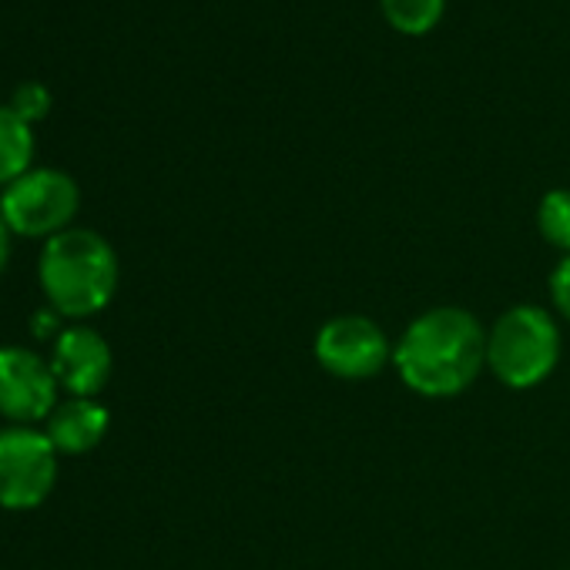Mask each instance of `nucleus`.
Here are the masks:
<instances>
[{
  "label": "nucleus",
  "mask_w": 570,
  "mask_h": 570,
  "mask_svg": "<svg viewBox=\"0 0 570 570\" xmlns=\"http://www.w3.org/2000/svg\"><path fill=\"white\" fill-rule=\"evenodd\" d=\"M108 426H111V413L98 400L68 396L48 416L45 433H48V440L55 443L58 453L85 456V453H91L108 436Z\"/></svg>",
  "instance_id": "obj_9"
},
{
  "label": "nucleus",
  "mask_w": 570,
  "mask_h": 570,
  "mask_svg": "<svg viewBox=\"0 0 570 570\" xmlns=\"http://www.w3.org/2000/svg\"><path fill=\"white\" fill-rule=\"evenodd\" d=\"M11 238H14V232L8 228L4 215H0V272H4V265L11 258Z\"/></svg>",
  "instance_id": "obj_15"
},
{
  "label": "nucleus",
  "mask_w": 570,
  "mask_h": 570,
  "mask_svg": "<svg viewBox=\"0 0 570 570\" xmlns=\"http://www.w3.org/2000/svg\"><path fill=\"white\" fill-rule=\"evenodd\" d=\"M58 450L38 426L0 430V507L35 510L58 483Z\"/></svg>",
  "instance_id": "obj_5"
},
{
  "label": "nucleus",
  "mask_w": 570,
  "mask_h": 570,
  "mask_svg": "<svg viewBox=\"0 0 570 570\" xmlns=\"http://www.w3.org/2000/svg\"><path fill=\"white\" fill-rule=\"evenodd\" d=\"M393 366L420 396H460L487 366V330L460 306H436L406 326L393 346Z\"/></svg>",
  "instance_id": "obj_1"
},
{
  "label": "nucleus",
  "mask_w": 570,
  "mask_h": 570,
  "mask_svg": "<svg viewBox=\"0 0 570 570\" xmlns=\"http://www.w3.org/2000/svg\"><path fill=\"white\" fill-rule=\"evenodd\" d=\"M31 158H35L31 121H24L11 105H0V185L8 188L24 171H31Z\"/></svg>",
  "instance_id": "obj_10"
},
{
  "label": "nucleus",
  "mask_w": 570,
  "mask_h": 570,
  "mask_svg": "<svg viewBox=\"0 0 570 570\" xmlns=\"http://www.w3.org/2000/svg\"><path fill=\"white\" fill-rule=\"evenodd\" d=\"M11 108H14L24 121H38V118H45L48 108H51V91H48L45 85H38V81H24V85H18Z\"/></svg>",
  "instance_id": "obj_13"
},
{
  "label": "nucleus",
  "mask_w": 570,
  "mask_h": 570,
  "mask_svg": "<svg viewBox=\"0 0 570 570\" xmlns=\"http://www.w3.org/2000/svg\"><path fill=\"white\" fill-rule=\"evenodd\" d=\"M383 18L390 21V28H396L400 35H426L440 24L446 0H380Z\"/></svg>",
  "instance_id": "obj_11"
},
{
  "label": "nucleus",
  "mask_w": 570,
  "mask_h": 570,
  "mask_svg": "<svg viewBox=\"0 0 570 570\" xmlns=\"http://www.w3.org/2000/svg\"><path fill=\"white\" fill-rule=\"evenodd\" d=\"M38 278L51 309L65 320H91L115 299L121 265L105 235L71 225L45 242Z\"/></svg>",
  "instance_id": "obj_2"
},
{
  "label": "nucleus",
  "mask_w": 570,
  "mask_h": 570,
  "mask_svg": "<svg viewBox=\"0 0 570 570\" xmlns=\"http://www.w3.org/2000/svg\"><path fill=\"white\" fill-rule=\"evenodd\" d=\"M81 205L78 181L61 168H31L0 195V215L21 238H55L71 228Z\"/></svg>",
  "instance_id": "obj_4"
},
{
  "label": "nucleus",
  "mask_w": 570,
  "mask_h": 570,
  "mask_svg": "<svg viewBox=\"0 0 570 570\" xmlns=\"http://www.w3.org/2000/svg\"><path fill=\"white\" fill-rule=\"evenodd\" d=\"M313 356L330 376L363 383L380 376L386 363H393V346L370 316H336L316 333Z\"/></svg>",
  "instance_id": "obj_6"
},
{
  "label": "nucleus",
  "mask_w": 570,
  "mask_h": 570,
  "mask_svg": "<svg viewBox=\"0 0 570 570\" xmlns=\"http://www.w3.org/2000/svg\"><path fill=\"white\" fill-rule=\"evenodd\" d=\"M48 360H51L61 393L81 396V400H95L108 386L111 370H115L108 340L91 326H65Z\"/></svg>",
  "instance_id": "obj_8"
},
{
  "label": "nucleus",
  "mask_w": 570,
  "mask_h": 570,
  "mask_svg": "<svg viewBox=\"0 0 570 570\" xmlns=\"http://www.w3.org/2000/svg\"><path fill=\"white\" fill-rule=\"evenodd\" d=\"M550 299H553L557 313L570 323V255H563L550 275Z\"/></svg>",
  "instance_id": "obj_14"
},
{
  "label": "nucleus",
  "mask_w": 570,
  "mask_h": 570,
  "mask_svg": "<svg viewBox=\"0 0 570 570\" xmlns=\"http://www.w3.org/2000/svg\"><path fill=\"white\" fill-rule=\"evenodd\" d=\"M537 228L553 248L570 255V188H553L540 198Z\"/></svg>",
  "instance_id": "obj_12"
},
{
  "label": "nucleus",
  "mask_w": 570,
  "mask_h": 570,
  "mask_svg": "<svg viewBox=\"0 0 570 570\" xmlns=\"http://www.w3.org/2000/svg\"><path fill=\"white\" fill-rule=\"evenodd\" d=\"M560 363V330L540 306L507 309L487 333V370L507 390L540 386Z\"/></svg>",
  "instance_id": "obj_3"
},
{
  "label": "nucleus",
  "mask_w": 570,
  "mask_h": 570,
  "mask_svg": "<svg viewBox=\"0 0 570 570\" xmlns=\"http://www.w3.org/2000/svg\"><path fill=\"white\" fill-rule=\"evenodd\" d=\"M61 403V386L45 360L24 346H0V416L14 426L48 423Z\"/></svg>",
  "instance_id": "obj_7"
}]
</instances>
